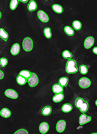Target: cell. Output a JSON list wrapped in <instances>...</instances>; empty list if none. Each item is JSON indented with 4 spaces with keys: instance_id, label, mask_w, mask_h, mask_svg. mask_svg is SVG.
I'll return each instance as SVG.
<instances>
[{
    "instance_id": "cell-4",
    "label": "cell",
    "mask_w": 97,
    "mask_h": 134,
    "mask_svg": "<svg viewBox=\"0 0 97 134\" xmlns=\"http://www.w3.org/2000/svg\"><path fill=\"white\" fill-rule=\"evenodd\" d=\"M32 76L27 79L29 85L31 87L36 86L38 83L39 79L37 75L34 73L31 72Z\"/></svg>"
},
{
    "instance_id": "cell-6",
    "label": "cell",
    "mask_w": 97,
    "mask_h": 134,
    "mask_svg": "<svg viewBox=\"0 0 97 134\" xmlns=\"http://www.w3.org/2000/svg\"><path fill=\"white\" fill-rule=\"evenodd\" d=\"M37 15L39 19L43 22H48L49 20L48 16L42 10H39L37 13Z\"/></svg>"
},
{
    "instance_id": "cell-7",
    "label": "cell",
    "mask_w": 97,
    "mask_h": 134,
    "mask_svg": "<svg viewBox=\"0 0 97 134\" xmlns=\"http://www.w3.org/2000/svg\"><path fill=\"white\" fill-rule=\"evenodd\" d=\"M4 94L7 97L12 99H16L18 96V94L14 90L8 89L6 90Z\"/></svg>"
},
{
    "instance_id": "cell-18",
    "label": "cell",
    "mask_w": 97,
    "mask_h": 134,
    "mask_svg": "<svg viewBox=\"0 0 97 134\" xmlns=\"http://www.w3.org/2000/svg\"><path fill=\"white\" fill-rule=\"evenodd\" d=\"M18 75L22 76L27 80L31 76L32 73L28 70H24L21 71L19 73Z\"/></svg>"
},
{
    "instance_id": "cell-19",
    "label": "cell",
    "mask_w": 97,
    "mask_h": 134,
    "mask_svg": "<svg viewBox=\"0 0 97 134\" xmlns=\"http://www.w3.org/2000/svg\"><path fill=\"white\" fill-rule=\"evenodd\" d=\"M52 110V108L50 106H46L42 109L41 111V113L44 116H48L51 114Z\"/></svg>"
},
{
    "instance_id": "cell-11",
    "label": "cell",
    "mask_w": 97,
    "mask_h": 134,
    "mask_svg": "<svg viewBox=\"0 0 97 134\" xmlns=\"http://www.w3.org/2000/svg\"><path fill=\"white\" fill-rule=\"evenodd\" d=\"M49 129V126L48 123L45 122L41 123L39 127V129L40 133L42 134L46 133Z\"/></svg>"
},
{
    "instance_id": "cell-20",
    "label": "cell",
    "mask_w": 97,
    "mask_h": 134,
    "mask_svg": "<svg viewBox=\"0 0 97 134\" xmlns=\"http://www.w3.org/2000/svg\"><path fill=\"white\" fill-rule=\"evenodd\" d=\"M17 83L20 85H23L27 82V79L22 76L18 75L16 78Z\"/></svg>"
},
{
    "instance_id": "cell-34",
    "label": "cell",
    "mask_w": 97,
    "mask_h": 134,
    "mask_svg": "<svg viewBox=\"0 0 97 134\" xmlns=\"http://www.w3.org/2000/svg\"><path fill=\"white\" fill-rule=\"evenodd\" d=\"M19 1L21 2L24 3H26L27 2L28 0H18Z\"/></svg>"
},
{
    "instance_id": "cell-23",
    "label": "cell",
    "mask_w": 97,
    "mask_h": 134,
    "mask_svg": "<svg viewBox=\"0 0 97 134\" xmlns=\"http://www.w3.org/2000/svg\"><path fill=\"white\" fill-rule=\"evenodd\" d=\"M68 82V78L66 77H63L60 78L58 81V83L63 87L66 86Z\"/></svg>"
},
{
    "instance_id": "cell-12",
    "label": "cell",
    "mask_w": 97,
    "mask_h": 134,
    "mask_svg": "<svg viewBox=\"0 0 97 134\" xmlns=\"http://www.w3.org/2000/svg\"><path fill=\"white\" fill-rule=\"evenodd\" d=\"M20 50V46L18 43L13 44L10 50L11 54L14 56L16 55L19 53Z\"/></svg>"
},
{
    "instance_id": "cell-27",
    "label": "cell",
    "mask_w": 97,
    "mask_h": 134,
    "mask_svg": "<svg viewBox=\"0 0 97 134\" xmlns=\"http://www.w3.org/2000/svg\"><path fill=\"white\" fill-rule=\"evenodd\" d=\"M62 56L64 58L68 59H71L73 57L71 53L67 50H65L63 52Z\"/></svg>"
},
{
    "instance_id": "cell-17",
    "label": "cell",
    "mask_w": 97,
    "mask_h": 134,
    "mask_svg": "<svg viewBox=\"0 0 97 134\" xmlns=\"http://www.w3.org/2000/svg\"><path fill=\"white\" fill-rule=\"evenodd\" d=\"M73 107L71 104L69 103L64 104L61 107L62 111L65 113H68L72 110Z\"/></svg>"
},
{
    "instance_id": "cell-22",
    "label": "cell",
    "mask_w": 97,
    "mask_h": 134,
    "mask_svg": "<svg viewBox=\"0 0 97 134\" xmlns=\"http://www.w3.org/2000/svg\"><path fill=\"white\" fill-rule=\"evenodd\" d=\"M8 37L7 32L3 28L0 29V37L5 41H6Z\"/></svg>"
},
{
    "instance_id": "cell-5",
    "label": "cell",
    "mask_w": 97,
    "mask_h": 134,
    "mask_svg": "<svg viewBox=\"0 0 97 134\" xmlns=\"http://www.w3.org/2000/svg\"><path fill=\"white\" fill-rule=\"evenodd\" d=\"M91 84L90 80L87 77H83L80 79L79 84L80 87L83 88H86L89 87Z\"/></svg>"
},
{
    "instance_id": "cell-29",
    "label": "cell",
    "mask_w": 97,
    "mask_h": 134,
    "mask_svg": "<svg viewBox=\"0 0 97 134\" xmlns=\"http://www.w3.org/2000/svg\"><path fill=\"white\" fill-rule=\"evenodd\" d=\"M79 69L81 74L83 75L87 74L88 71V69L86 66L84 65H80L79 67Z\"/></svg>"
},
{
    "instance_id": "cell-13",
    "label": "cell",
    "mask_w": 97,
    "mask_h": 134,
    "mask_svg": "<svg viewBox=\"0 0 97 134\" xmlns=\"http://www.w3.org/2000/svg\"><path fill=\"white\" fill-rule=\"evenodd\" d=\"M53 92L56 94L63 93L64 89L63 87L59 83L54 84L52 87Z\"/></svg>"
},
{
    "instance_id": "cell-25",
    "label": "cell",
    "mask_w": 97,
    "mask_h": 134,
    "mask_svg": "<svg viewBox=\"0 0 97 134\" xmlns=\"http://www.w3.org/2000/svg\"><path fill=\"white\" fill-rule=\"evenodd\" d=\"M72 26L73 28L75 30H78L81 28L82 24L80 21L78 20H75L72 23Z\"/></svg>"
},
{
    "instance_id": "cell-24",
    "label": "cell",
    "mask_w": 97,
    "mask_h": 134,
    "mask_svg": "<svg viewBox=\"0 0 97 134\" xmlns=\"http://www.w3.org/2000/svg\"><path fill=\"white\" fill-rule=\"evenodd\" d=\"M64 29L65 33L69 36H72L74 34V31L73 29L69 26H65L64 27Z\"/></svg>"
},
{
    "instance_id": "cell-9",
    "label": "cell",
    "mask_w": 97,
    "mask_h": 134,
    "mask_svg": "<svg viewBox=\"0 0 97 134\" xmlns=\"http://www.w3.org/2000/svg\"><path fill=\"white\" fill-rule=\"evenodd\" d=\"M91 119V117L87 116L85 114L83 113L79 117V124L81 125H83L90 122Z\"/></svg>"
},
{
    "instance_id": "cell-14",
    "label": "cell",
    "mask_w": 97,
    "mask_h": 134,
    "mask_svg": "<svg viewBox=\"0 0 97 134\" xmlns=\"http://www.w3.org/2000/svg\"><path fill=\"white\" fill-rule=\"evenodd\" d=\"M11 114L10 111L8 108H4L0 112L1 116L5 118H8L10 116Z\"/></svg>"
},
{
    "instance_id": "cell-8",
    "label": "cell",
    "mask_w": 97,
    "mask_h": 134,
    "mask_svg": "<svg viewBox=\"0 0 97 134\" xmlns=\"http://www.w3.org/2000/svg\"><path fill=\"white\" fill-rule=\"evenodd\" d=\"M66 126L65 121L63 120L59 121L57 123L56 129L57 131L59 133H62L65 130Z\"/></svg>"
},
{
    "instance_id": "cell-15",
    "label": "cell",
    "mask_w": 97,
    "mask_h": 134,
    "mask_svg": "<svg viewBox=\"0 0 97 134\" xmlns=\"http://www.w3.org/2000/svg\"><path fill=\"white\" fill-rule=\"evenodd\" d=\"M37 8V5L36 2L33 0L30 1L27 5V8L30 11L35 10Z\"/></svg>"
},
{
    "instance_id": "cell-33",
    "label": "cell",
    "mask_w": 97,
    "mask_h": 134,
    "mask_svg": "<svg viewBox=\"0 0 97 134\" xmlns=\"http://www.w3.org/2000/svg\"><path fill=\"white\" fill-rule=\"evenodd\" d=\"M92 51L94 53L97 55V47H94Z\"/></svg>"
},
{
    "instance_id": "cell-32",
    "label": "cell",
    "mask_w": 97,
    "mask_h": 134,
    "mask_svg": "<svg viewBox=\"0 0 97 134\" xmlns=\"http://www.w3.org/2000/svg\"><path fill=\"white\" fill-rule=\"evenodd\" d=\"M4 77L3 72L1 70H0V79H3Z\"/></svg>"
},
{
    "instance_id": "cell-36",
    "label": "cell",
    "mask_w": 97,
    "mask_h": 134,
    "mask_svg": "<svg viewBox=\"0 0 97 134\" xmlns=\"http://www.w3.org/2000/svg\"><path fill=\"white\" fill-rule=\"evenodd\" d=\"M0 19L1 18V12H0Z\"/></svg>"
},
{
    "instance_id": "cell-37",
    "label": "cell",
    "mask_w": 97,
    "mask_h": 134,
    "mask_svg": "<svg viewBox=\"0 0 97 134\" xmlns=\"http://www.w3.org/2000/svg\"><path fill=\"white\" fill-rule=\"evenodd\" d=\"M91 134H97V133H92Z\"/></svg>"
},
{
    "instance_id": "cell-1",
    "label": "cell",
    "mask_w": 97,
    "mask_h": 134,
    "mask_svg": "<svg viewBox=\"0 0 97 134\" xmlns=\"http://www.w3.org/2000/svg\"><path fill=\"white\" fill-rule=\"evenodd\" d=\"M75 105L76 107L82 113H85L88 110L89 104L88 102L85 101L82 98H77L75 102Z\"/></svg>"
},
{
    "instance_id": "cell-2",
    "label": "cell",
    "mask_w": 97,
    "mask_h": 134,
    "mask_svg": "<svg viewBox=\"0 0 97 134\" xmlns=\"http://www.w3.org/2000/svg\"><path fill=\"white\" fill-rule=\"evenodd\" d=\"M76 61L73 59H69L67 61L65 67V71L68 74H74L77 72L78 68Z\"/></svg>"
},
{
    "instance_id": "cell-16",
    "label": "cell",
    "mask_w": 97,
    "mask_h": 134,
    "mask_svg": "<svg viewBox=\"0 0 97 134\" xmlns=\"http://www.w3.org/2000/svg\"><path fill=\"white\" fill-rule=\"evenodd\" d=\"M64 95L63 93L56 94L52 98L53 101L55 103L59 102L64 99Z\"/></svg>"
},
{
    "instance_id": "cell-26",
    "label": "cell",
    "mask_w": 97,
    "mask_h": 134,
    "mask_svg": "<svg viewBox=\"0 0 97 134\" xmlns=\"http://www.w3.org/2000/svg\"><path fill=\"white\" fill-rule=\"evenodd\" d=\"M43 33L45 37L47 38H49L52 36L51 30L49 27L45 28L44 29Z\"/></svg>"
},
{
    "instance_id": "cell-10",
    "label": "cell",
    "mask_w": 97,
    "mask_h": 134,
    "mask_svg": "<svg viewBox=\"0 0 97 134\" xmlns=\"http://www.w3.org/2000/svg\"><path fill=\"white\" fill-rule=\"evenodd\" d=\"M94 42V39L92 36H89L86 38L84 42V46L86 49L91 48L93 45Z\"/></svg>"
},
{
    "instance_id": "cell-3",
    "label": "cell",
    "mask_w": 97,
    "mask_h": 134,
    "mask_svg": "<svg viewBox=\"0 0 97 134\" xmlns=\"http://www.w3.org/2000/svg\"><path fill=\"white\" fill-rule=\"evenodd\" d=\"M23 49L26 51H31L33 48V43L32 39L30 38L26 37L24 38L22 42Z\"/></svg>"
},
{
    "instance_id": "cell-30",
    "label": "cell",
    "mask_w": 97,
    "mask_h": 134,
    "mask_svg": "<svg viewBox=\"0 0 97 134\" xmlns=\"http://www.w3.org/2000/svg\"><path fill=\"white\" fill-rule=\"evenodd\" d=\"M0 62L1 67H4L7 64L8 60L6 58L2 57L0 58Z\"/></svg>"
},
{
    "instance_id": "cell-28",
    "label": "cell",
    "mask_w": 97,
    "mask_h": 134,
    "mask_svg": "<svg viewBox=\"0 0 97 134\" xmlns=\"http://www.w3.org/2000/svg\"><path fill=\"white\" fill-rule=\"evenodd\" d=\"M18 0H11L10 4V8L11 10H15L19 3Z\"/></svg>"
},
{
    "instance_id": "cell-21",
    "label": "cell",
    "mask_w": 97,
    "mask_h": 134,
    "mask_svg": "<svg viewBox=\"0 0 97 134\" xmlns=\"http://www.w3.org/2000/svg\"><path fill=\"white\" fill-rule=\"evenodd\" d=\"M52 8L53 10L57 13H61L63 12L62 7L59 4H55L53 5L52 6Z\"/></svg>"
},
{
    "instance_id": "cell-35",
    "label": "cell",
    "mask_w": 97,
    "mask_h": 134,
    "mask_svg": "<svg viewBox=\"0 0 97 134\" xmlns=\"http://www.w3.org/2000/svg\"><path fill=\"white\" fill-rule=\"evenodd\" d=\"M95 104H96V105L97 106V100H96V101L95 102Z\"/></svg>"
},
{
    "instance_id": "cell-31",
    "label": "cell",
    "mask_w": 97,
    "mask_h": 134,
    "mask_svg": "<svg viewBox=\"0 0 97 134\" xmlns=\"http://www.w3.org/2000/svg\"><path fill=\"white\" fill-rule=\"evenodd\" d=\"M14 134H28V131L25 129H21L16 131Z\"/></svg>"
}]
</instances>
